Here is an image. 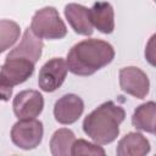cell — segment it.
Returning <instances> with one entry per match:
<instances>
[{
	"instance_id": "1",
	"label": "cell",
	"mask_w": 156,
	"mask_h": 156,
	"mask_svg": "<svg viewBox=\"0 0 156 156\" xmlns=\"http://www.w3.org/2000/svg\"><path fill=\"white\" fill-rule=\"evenodd\" d=\"M115 57V50L107 41L85 39L71 48L67 54V66L76 76H91L107 66Z\"/></svg>"
},
{
	"instance_id": "2",
	"label": "cell",
	"mask_w": 156,
	"mask_h": 156,
	"mask_svg": "<svg viewBox=\"0 0 156 156\" xmlns=\"http://www.w3.org/2000/svg\"><path fill=\"white\" fill-rule=\"evenodd\" d=\"M124 118L123 107L113 101H106L84 118L83 130L96 144L106 145L116 140L119 134V124Z\"/></svg>"
},
{
	"instance_id": "3",
	"label": "cell",
	"mask_w": 156,
	"mask_h": 156,
	"mask_svg": "<svg viewBox=\"0 0 156 156\" xmlns=\"http://www.w3.org/2000/svg\"><path fill=\"white\" fill-rule=\"evenodd\" d=\"M34 72V62L26 57H6L0 69V88L4 101L12 94V87L24 83Z\"/></svg>"
},
{
	"instance_id": "4",
	"label": "cell",
	"mask_w": 156,
	"mask_h": 156,
	"mask_svg": "<svg viewBox=\"0 0 156 156\" xmlns=\"http://www.w3.org/2000/svg\"><path fill=\"white\" fill-rule=\"evenodd\" d=\"M30 29L37 37L49 40L62 39L67 34L65 22L52 6L43 7L34 13L30 22Z\"/></svg>"
},
{
	"instance_id": "5",
	"label": "cell",
	"mask_w": 156,
	"mask_h": 156,
	"mask_svg": "<svg viewBox=\"0 0 156 156\" xmlns=\"http://www.w3.org/2000/svg\"><path fill=\"white\" fill-rule=\"evenodd\" d=\"M43 134L44 128L40 121L35 118L20 119L11 129V140L20 149L32 150L41 143Z\"/></svg>"
},
{
	"instance_id": "6",
	"label": "cell",
	"mask_w": 156,
	"mask_h": 156,
	"mask_svg": "<svg viewBox=\"0 0 156 156\" xmlns=\"http://www.w3.org/2000/svg\"><path fill=\"white\" fill-rule=\"evenodd\" d=\"M68 71L67 61L62 57H54L44 63L39 71L38 85L43 91L52 93L57 90L66 79Z\"/></svg>"
},
{
	"instance_id": "7",
	"label": "cell",
	"mask_w": 156,
	"mask_h": 156,
	"mask_svg": "<svg viewBox=\"0 0 156 156\" xmlns=\"http://www.w3.org/2000/svg\"><path fill=\"white\" fill-rule=\"evenodd\" d=\"M119 87L124 93L136 99H144L149 94L150 82L144 71L129 66L119 71Z\"/></svg>"
},
{
	"instance_id": "8",
	"label": "cell",
	"mask_w": 156,
	"mask_h": 156,
	"mask_svg": "<svg viewBox=\"0 0 156 156\" xmlns=\"http://www.w3.org/2000/svg\"><path fill=\"white\" fill-rule=\"evenodd\" d=\"M12 107L13 113L18 119L35 118L44 108V99L37 90H23L15 96Z\"/></svg>"
},
{
	"instance_id": "9",
	"label": "cell",
	"mask_w": 156,
	"mask_h": 156,
	"mask_svg": "<svg viewBox=\"0 0 156 156\" xmlns=\"http://www.w3.org/2000/svg\"><path fill=\"white\" fill-rule=\"evenodd\" d=\"M83 111V100L76 94H66L55 102L54 117L61 124H72L78 121Z\"/></svg>"
},
{
	"instance_id": "10",
	"label": "cell",
	"mask_w": 156,
	"mask_h": 156,
	"mask_svg": "<svg viewBox=\"0 0 156 156\" xmlns=\"http://www.w3.org/2000/svg\"><path fill=\"white\" fill-rule=\"evenodd\" d=\"M65 17L77 34L91 35L93 34V22L90 9L79 4H68L65 6Z\"/></svg>"
},
{
	"instance_id": "11",
	"label": "cell",
	"mask_w": 156,
	"mask_h": 156,
	"mask_svg": "<svg viewBox=\"0 0 156 156\" xmlns=\"http://www.w3.org/2000/svg\"><path fill=\"white\" fill-rule=\"evenodd\" d=\"M43 48L44 43L41 41V38L37 37L30 27H28L24 30L20 44L12 49L6 57H26L35 63L41 56Z\"/></svg>"
},
{
	"instance_id": "12",
	"label": "cell",
	"mask_w": 156,
	"mask_h": 156,
	"mask_svg": "<svg viewBox=\"0 0 156 156\" xmlns=\"http://www.w3.org/2000/svg\"><path fill=\"white\" fill-rule=\"evenodd\" d=\"M150 152L149 140L138 132L126 134L117 145L116 154L118 156H145Z\"/></svg>"
},
{
	"instance_id": "13",
	"label": "cell",
	"mask_w": 156,
	"mask_h": 156,
	"mask_svg": "<svg viewBox=\"0 0 156 156\" xmlns=\"http://www.w3.org/2000/svg\"><path fill=\"white\" fill-rule=\"evenodd\" d=\"M90 15H91V22L99 32L104 34H110L113 32L115 12L110 2L106 1L95 2L90 9Z\"/></svg>"
},
{
	"instance_id": "14",
	"label": "cell",
	"mask_w": 156,
	"mask_h": 156,
	"mask_svg": "<svg viewBox=\"0 0 156 156\" xmlns=\"http://www.w3.org/2000/svg\"><path fill=\"white\" fill-rule=\"evenodd\" d=\"M132 124L139 130L154 133L156 127V102L147 101L139 105L132 116Z\"/></svg>"
},
{
	"instance_id": "15",
	"label": "cell",
	"mask_w": 156,
	"mask_h": 156,
	"mask_svg": "<svg viewBox=\"0 0 156 156\" xmlns=\"http://www.w3.org/2000/svg\"><path fill=\"white\" fill-rule=\"evenodd\" d=\"M76 141L74 133L71 129H57L50 140V151L54 156H68L72 155V146Z\"/></svg>"
},
{
	"instance_id": "16",
	"label": "cell",
	"mask_w": 156,
	"mask_h": 156,
	"mask_svg": "<svg viewBox=\"0 0 156 156\" xmlns=\"http://www.w3.org/2000/svg\"><path fill=\"white\" fill-rule=\"evenodd\" d=\"M0 33H1V46H0V51L4 52L5 50H7L10 46H12L18 37H20V26L13 22V21H9V20H1L0 22Z\"/></svg>"
},
{
	"instance_id": "17",
	"label": "cell",
	"mask_w": 156,
	"mask_h": 156,
	"mask_svg": "<svg viewBox=\"0 0 156 156\" xmlns=\"http://www.w3.org/2000/svg\"><path fill=\"white\" fill-rule=\"evenodd\" d=\"M106 152L101 146H98V144L89 143L83 139H78L73 143L72 146V155H101L104 156Z\"/></svg>"
},
{
	"instance_id": "18",
	"label": "cell",
	"mask_w": 156,
	"mask_h": 156,
	"mask_svg": "<svg viewBox=\"0 0 156 156\" xmlns=\"http://www.w3.org/2000/svg\"><path fill=\"white\" fill-rule=\"evenodd\" d=\"M145 58L146 61L156 67V33L152 34L146 44V48H145Z\"/></svg>"
},
{
	"instance_id": "19",
	"label": "cell",
	"mask_w": 156,
	"mask_h": 156,
	"mask_svg": "<svg viewBox=\"0 0 156 156\" xmlns=\"http://www.w3.org/2000/svg\"><path fill=\"white\" fill-rule=\"evenodd\" d=\"M154 133H155V134H156V127H155V132H154Z\"/></svg>"
},
{
	"instance_id": "20",
	"label": "cell",
	"mask_w": 156,
	"mask_h": 156,
	"mask_svg": "<svg viewBox=\"0 0 156 156\" xmlns=\"http://www.w3.org/2000/svg\"><path fill=\"white\" fill-rule=\"evenodd\" d=\"M154 1H155V4H156V0H154Z\"/></svg>"
}]
</instances>
